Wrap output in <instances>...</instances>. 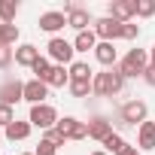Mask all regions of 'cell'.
I'll list each match as a JSON object with an SVG mask.
<instances>
[{"mask_svg":"<svg viewBox=\"0 0 155 155\" xmlns=\"http://www.w3.org/2000/svg\"><path fill=\"white\" fill-rule=\"evenodd\" d=\"M91 88L97 97H113L125 88V76L119 73V67H110L104 73H94V79H91Z\"/></svg>","mask_w":155,"mask_h":155,"instance_id":"1","label":"cell"},{"mask_svg":"<svg viewBox=\"0 0 155 155\" xmlns=\"http://www.w3.org/2000/svg\"><path fill=\"white\" fill-rule=\"evenodd\" d=\"M116 67H119V73L125 76V79H137V76H143L146 67H149V52L146 49H128V55Z\"/></svg>","mask_w":155,"mask_h":155,"instance_id":"2","label":"cell"},{"mask_svg":"<svg viewBox=\"0 0 155 155\" xmlns=\"http://www.w3.org/2000/svg\"><path fill=\"white\" fill-rule=\"evenodd\" d=\"M146 116H149V107H146V101H128V104H122L119 107V128H128V125H143L146 122Z\"/></svg>","mask_w":155,"mask_h":155,"instance_id":"3","label":"cell"},{"mask_svg":"<svg viewBox=\"0 0 155 155\" xmlns=\"http://www.w3.org/2000/svg\"><path fill=\"white\" fill-rule=\"evenodd\" d=\"M46 49H49V61H55V64H61V67H70V64H73L76 49H73L70 40H64V37H52Z\"/></svg>","mask_w":155,"mask_h":155,"instance_id":"4","label":"cell"},{"mask_svg":"<svg viewBox=\"0 0 155 155\" xmlns=\"http://www.w3.org/2000/svg\"><path fill=\"white\" fill-rule=\"evenodd\" d=\"M64 15H67V25H70L76 34H82V31H91L88 25H94L91 12H88L85 6H79V3H64Z\"/></svg>","mask_w":155,"mask_h":155,"instance_id":"5","label":"cell"},{"mask_svg":"<svg viewBox=\"0 0 155 155\" xmlns=\"http://www.w3.org/2000/svg\"><path fill=\"white\" fill-rule=\"evenodd\" d=\"M28 122H31L34 128H40V131H49V128L58 125V110H55L52 104H37V107H31Z\"/></svg>","mask_w":155,"mask_h":155,"instance_id":"6","label":"cell"},{"mask_svg":"<svg viewBox=\"0 0 155 155\" xmlns=\"http://www.w3.org/2000/svg\"><path fill=\"white\" fill-rule=\"evenodd\" d=\"M91 31L97 34V40H101V43L122 40V21H116V18H110V15H104V18H94Z\"/></svg>","mask_w":155,"mask_h":155,"instance_id":"7","label":"cell"},{"mask_svg":"<svg viewBox=\"0 0 155 155\" xmlns=\"http://www.w3.org/2000/svg\"><path fill=\"white\" fill-rule=\"evenodd\" d=\"M67 140H85L88 137V122H79V119H73V116H64V119H58V125H55Z\"/></svg>","mask_w":155,"mask_h":155,"instance_id":"8","label":"cell"},{"mask_svg":"<svg viewBox=\"0 0 155 155\" xmlns=\"http://www.w3.org/2000/svg\"><path fill=\"white\" fill-rule=\"evenodd\" d=\"M18 101H25V82L6 79L3 85H0V104H3V107H15Z\"/></svg>","mask_w":155,"mask_h":155,"instance_id":"9","label":"cell"},{"mask_svg":"<svg viewBox=\"0 0 155 155\" xmlns=\"http://www.w3.org/2000/svg\"><path fill=\"white\" fill-rule=\"evenodd\" d=\"M107 15L116 18V21H122V25H128V21L137 15V6L131 3V0H113V3L107 6Z\"/></svg>","mask_w":155,"mask_h":155,"instance_id":"10","label":"cell"},{"mask_svg":"<svg viewBox=\"0 0 155 155\" xmlns=\"http://www.w3.org/2000/svg\"><path fill=\"white\" fill-rule=\"evenodd\" d=\"M61 28H67V15H64V12L52 9V12H43V15H40V31H46V34L58 37V31H61Z\"/></svg>","mask_w":155,"mask_h":155,"instance_id":"11","label":"cell"},{"mask_svg":"<svg viewBox=\"0 0 155 155\" xmlns=\"http://www.w3.org/2000/svg\"><path fill=\"white\" fill-rule=\"evenodd\" d=\"M46 97H49V85H46V82H40V79H28V82H25V101H28L31 107L46 104Z\"/></svg>","mask_w":155,"mask_h":155,"instance_id":"12","label":"cell"},{"mask_svg":"<svg viewBox=\"0 0 155 155\" xmlns=\"http://www.w3.org/2000/svg\"><path fill=\"white\" fill-rule=\"evenodd\" d=\"M137 149L140 152H149V149H155V122H143L140 128H137Z\"/></svg>","mask_w":155,"mask_h":155,"instance_id":"13","label":"cell"},{"mask_svg":"<svg viewBox=\"0 0 155 155\" xmlns=\"http://www.w3.org/2000/svg\"><path fill=\"white\" fill-rule=\"evenodd\" d=\"M40 58H43V55H40V49H37V46H31V43H21V46L15 49V64H18V67H34Z\"/></svg>","mask_w":155,"mask_h":155,"instance_id":"14","label":"cell"},{"mask_svg":"<svg viewBox=\"0 0 155 155\" xmlns=\"http://www.w3.org/2000/svg\"><path fill=\"white\" fill-rule=\"evenodd\" d=\"M110 134H113V122H107L104 116H94V119L88 122V137H91V140L104 143V140H107Z\"/></svg>","mask_w":155,"mask_h":155,"instance_id":"15","label":"cell"},{"mask_svg":"<svg viewBox=\"0 0 155 155\" xmlns=\"http://www.w3.org/2000/svg\"><path fill=\"white\" fill-rule=\"evenodd\" d=\"M31 131H34V125H31V122H18V119H15L9 128H3V137H6L9 143H21V140H28V137H31Z\"/></svg>","mask_w":155,"mask_h":155,"instance_id":"16","label":"cell"},{"mask_svg":"<svg viewBox=\"0 0 155 155\" xmlns=\"http://www.w3.org/2000/svg\"><path fill=\"white\" fill-rule=\"evenodd\" d=\"M94 58H97V64H104L107 70L119 64V52H116V46H113V43H97V49H94Z\"/></svg>","mask_w":155,"mask_h":155,"instance_id":"17","label":"cell"},{"mask_svg":"<svg viewBox=\"0 0 155 155\" xmlns=\"http://www.w3.org/2000/svg\"><path fill=\"white\" fill-rule=\"evenodd\" d=\"M97 43H101V40H97L94 31H82V34L73 37V49H76V52H94Z\"/></svg>","mask_w":155,"mask_h":155,"instance_id":"18","label":"cell"},{"mask_svg":"<svg viewBox=\"0 0 155 155\" xmlns=\"http://www.w3.org/2000/svg\"><path fill=\"white\" fill-rule=\"evenodd\" d=\"M49 88H64V85H70V67H61V64H55L52 67V76H49V82H46Z\"/></svg>","mask_w":155,"mask_h":155,"instance_id":"19","label":"cell"},{"mask_svg":"<svg viewBox=\"0 0 155 155\" xmlns=\"http://www.w3.org/2000/svg\"><path fill=\"white\" fill-rule=\"evenodd\" d=\"M82 82V79H94V70L88 67V61H73L70 64V82Z\"/></svg>","mask_w":155,"mask_h":155,"instance_id":"20","label":"cell"},{"mask_svg":"<svg viewBox=\"0 0 155 155\" xmlns=\"http://www.w3.org/2000/svg\"><path fill=\"white\" fill-rule=\"evenodd\" d=\"M18 15V3L15 0H0V25H12Z\"/></svg>","mask_w":155,"mask_h":155,"instance_id":"21","label":"cell"},{"mask_svg":"<svg viewBox=\"0 0 155 155\" xmlns=\"http://www.w3.org/2000/svg\"><path fill=\"white\" fill-rule=\"evenodd\" d=\"M52 67H55V64H52L49 58H40V61L31 67V73H34V79H40V82H49V76H52Z\"/></svg>","mask_w":155,"mask_h":155,"instance_id":"22","label":"cell"},{"mask_svg":"<svg viewBox=\"0 0 155 155\" xmlns=\"http://www.w3.org/2000/svg\"><path fill=\"white\" fill-rule=\"evenodd\" d=\"M125 146H128V143H125V140H122V134H116V131L104 140V152H107V155H119Z\"/></svg>","mask_w":155,"mask_h":155,"instance_id":"23","label":"cell"},{"mask_svg":"<svg viewBox=\"0 0 155 155\" xmlns=\"http://www.w3.org/2000/svg\"><path fill=\"white\" fill-rule=\"evenodd\" d=\"M18 43V28L15 25H0V46H15Z\"/></svg>","mask_w":155,"mask_h":155,"instance_id":"24","label":"cell"},{"mask_svg":"<svg viewBox=\"0 0 155 155\" xmlns=\"http://www.w3.org/2000/svg\"><path fill=\"white\" fill-rule=\"evenodd\" d=\"M91 91H94V88H91V79H82V82L73 79V82H70V94H73V97H88Z\"/></svg>","mask_w":155,"mask_h":155,"instance_id":"25","label":"cell"},{"mask_svg":"<svg viewBox=\"0 0 155 155\" xmlns=\"http://www.w3.org/2000/svg\"><path fill=\"white\" fill-rule=\"evenodd\" d=\"M43 140H46V143H52L55 149H61V146L67 143V137H64L58 128H49V131H43Z\"/></svg>","mask_w":155,"mask_h":155,"instance_id":"26","label":"cell"},{"mask_svg":"<svg viewBox=\"0 0 155 155\" xmlns=\"http://www.w3.org/2000/svg\"><path fill=\"white\" fill-rule=\"evenodd\" d=\"M137 18H152L155 15V0H137Z\"/></svg>","mask_w":155,"mask_h":155,"instance_id":"27","label":"cell"},{"mask_svg":"<svg viewBox=\"0 0 155 155\" xmlns=\"http://www.w3.org/2000/svg\"><path fill=\"white\" fill-rule=\"evenodd\" d=\"M12 61H15V49L12 46H0V70H6Z\"/></svg>","mask_w":155,"mask_h":155,"instance_id":"28","label":"cell"},{"mask_svg":"<svg viewBox=\"0 0 155 155\" xmlns=\"http://www.w3.org/2000/svg\"><path fill=\"white\" fill-rule=\"evenodd\" d=\"M15 122V110L12 107H3V104H0V128H9Z\"/></svg>","mask_w":155,"mask_h":155,"instance_id":"29","label":"cell"},{"mask_svg":"<svg viewBox=\"0 0 155 155\" xmlns=\"http://www.w3.org/2000/svg\"><path fill=\"white\" fill-rule=\"evenodd\" d=\"M137 37H140V28L137 25H131V21L122 25V40H137Z\"/></svg>","mask_w":155,"mask_h":155,"instance_id":"30","label":"cell"},{"mask_svg":"<svg viewBox=\"0 0 155 155\" xmlns=\"http://www.w3.org/2000/svg\"><path fill=\"white\" fill-rule=\"evenodd\" d=\"M34 155H58V149L52 146V143H46V140H40V146H37V152Z\"/></svg>","mask_w":155,"mask_h":155,"instance_id":"31","label":"cell"},{"mask_svg":"<svg viewBox=\"0 0 155 155\" xmlns=\"http://www.w3.org/2000/svg\"><path fill=\"white\" fill-rule=\"evenodd\" d=\"M143 82L155 88V67H146V73H143Z\"/></svg>","mask_w":155,"mask_h":155,"instance_id":"32","label":"cell"},{"mask_svg":"<svg viewBox=\"0 0 155 155\" xmlns=\"http://www.w3.org/2000/svg\"><path fill=\"white\" fill-rule=\"evenodd\" d=\"M119 155H143V152H140V149H137V146H125V149H122V152H119Z\"/></svg>","mask_w":155,"mask_h":155,"instance_id":"33","label":"cell"},{"mask_svg":"<svg viewBox=\"0 0 155 155\" xmlns=\"http://www.w3.org/2000/svg\"><path fill=\"white\" fill-rule=\"evenodd\" d=\"M149 67H155V46L149 49Z\"/></svg>","mask_w":155,"mask_h":155,"instance_id":"34","label":"cell"},{"mask_svg":"<svg viewBox=\"0 0 155 155\" xmlns=\"http://www.w3.org/2000/svg\"><path fill=\"white\" fill-rule=\"evenodd\" d=\"M91 155H107V152H104V149H97V152H91Z\"/></svg>","mask_w":155,"mask_h":155,"instance_id":"35","label":"cell"},{"mask_svg":"<svg viewBox=\"0 0 155 155\" xmlns=\"http://www.w3.org/2000/svg\"><path fill=\"white\" fill-rule=\"evenodd\" d=\"M25 155H34V152H25Z\"/></svg>","mask_w":155,"mask_h":155,"instance_id":"36","label":"cell"}]
</instances>
